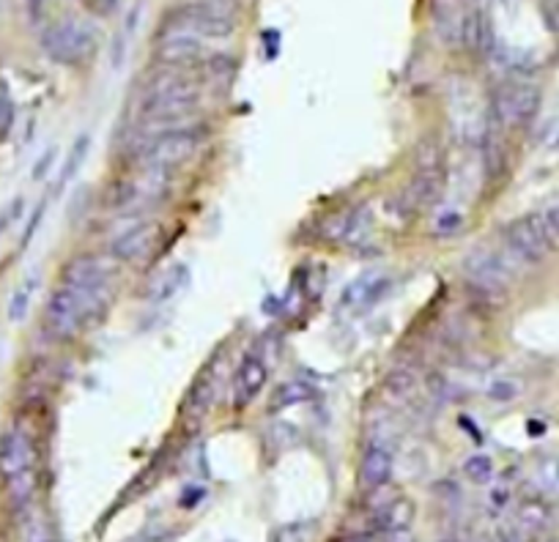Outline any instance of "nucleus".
<instances>
[{
	"instance_id": "6",
	"label": "nucleus",
	"mask_w": 559,
	"mask_h": 542,
	"mask_svg": "<svg viewBox=\"0 0 559 542\" xmlns=\"http://www.w3.org/2000/svg\"><path fill=\"white\" fill-rule=\"evenodd\" d=\"M513 257L499 255V252H488V249H475L466 255L463 260V271L469 277L472 285H478L483 294H502L513 277H516V268H513Z\"/></svg>"
},
{
	"instance_id": "9",
	"label": "nucleus",
	"mask_w": 559,
	"mask_h": 542,
	"mask_svg": "<svg viewBox=\"0 0 559 542\" xmlns=\"http://www.w3.org/2000/svg\"><path fill=\"white\" fill-rule=\"evenodd\" d=\"M156 61L167 69H193L206 61L204 39L181 33V31H165L156 42Z\"/></svg>"
},
{
	"instance_id": "28",
	"label": "nucleus",
	"mask_w": 559,
	"mask_h": 542,
	"mask_svg": "<svg viewBox=\"0 0 559 542\" xmlns=\"http://www.w3.org/2000/svg\"><path fill=\"white\" fill-rule=\"evenodd\" d=\"M277 542H302V539H299L297 528H283L277 534Z\"/></svg>"
},
{
	"instance_id": "32",
	"label": "nucleus",
	"mask_w": 559,
	"mask_h": 542,
	"mask_svg": "<svg viewBox=\"0 0 559 542\" xmlns=\"http://www.w3.org/2000/svg\"><path fill=\"white\" fill-rule=\"evenodd\" d=\"M33 542H47V539H33Z\"/></svg>"
},
{
	"instance_id": "7",
	"label": "nucleus",
	"mask_w": 559,
	"mask_h": 542,
	"mask_svg": "<svg viewBox=\"0 0 559 542\" xmlns=\"http://www.w3.org/2000/svg\"><path fill=\"white\" fill-rule=\"evenodd\" d=\"M118 260L116 257H93V255H80L63 268V283L85 288V291H99V294H113V283L118 275Z\"/></svg>"
},
{
	"instance_id": "21",
	"label": "nucleus",
	"mask_w": 559,
	"mask_h": 542,
	"mask_svg": "<svg viewBox=\"0 0 559 542\" xmlns=\"http://www.w3.org/2000/svg\"><path fill=\"white\" fill-rule=\"evenodd\" d=\"M545 520H548V509L543 504L526 501L518 509V528H524V531H535V528L545 526Z\"/></svg>"
},
{
	"instance_id": "13",
	"label": "nucleus",
	"mask_w": 559,
	"mask_h": 542,
	"mask_svg": "<svg viewBox=\"0 0 559 542\" xmlns=\"http://www.w3.org/2000/svg\"><path fill=\"white\" fill-rule=\"evenodd\" d=\"M186 285H190V268H186L184 263H173V266H167L162 275L148 285L146 299L154 302V304H162V302L175 299Z\"/></svg>"
},
{
	"instance_id": "29",
	"label": "nucleus",
	"mask_w": 559,
	"mask_h": 542,
	"mask_svg": "<svg viewBox=\"0 0 559 542\" xmlns=\"http://www.w3.org/2000/svg\"><path fill=\"white\" fill-rule=\"evenodd\" d=\"M545 214H548V222H551V228H554V233H556V238H559V206L548 209Z\"/></svg>"
},
{
	"instance_id": "14",
	"label": "nucleus",
	"mask_w": 559,
	"mask_h": 542,
	"mask_svg": "<svg viewBox=\"0 0 559 542\" xmlns=\"http://www.w3.org/2000/svg\"><path fill=\"white\" fill-rule=\"evenodd\" d=\"M379 528L387 531V537L393 534H406L414 523V501L409 499H395L390 501L382 512H379Z\"/></svg>"
},
{
	"instance_id": "16",
	"label": "nucleus",
	"mask_w": 559,
	"mask_h": 542,
	"mask_svg": "<svg viewBox=\"0 0 559 542\" xmlns=\"http://www.w3.org/2000/svg\"><path fill=\"white\" fill-rule=\"evenodd\" d=\"M313 397V387L310 384H302V381H289L280 387L274 395H271V403L269 408L271 411H280V408H289V406H297L302 400H310Z\"/></svg>"
},
{
	"instance_id": "24",
	"label": "nucleus",
	"mask_w": 559,
	"mask_h": 542,
	"mask_svg": "<svg viewBox=\"0 0 559 542\" xmlns=\"http://www.w3.org/2000/svg\"><path fill=\"white\" fill-rule=\"evenodd\" d=\"M387 392H393L395 397H401V400H406V397H412V392H414V378L409 376V373H393L390 378H387Z\"/></svg>"
},
{
	"instance_id": "5",
	"label": "nucleus",
	"mask_w": 559,
	"mask_h": 542,
	"mask_svg": "<svg viewBox=\"0 0 559 542\" xmlns=\"http://www.w3.org/2000/svg\"><path fill=\"white\" fill-rule=\"evenodd\" d=\"M165 31H181V33H190V36H198V39H214V42H223V39H231L233 31H236V23L228 20V17H220L204 6H198L195 0L190 4H184L178 9H173L165 20Z\"/></svg>"
},
{
	"instance_id": "22",
	"label": "nucleus",
	"mask_w": 559,
	"mask_h": 542,
	"mask_svg": "<svg viewBox=\"0 0 559 542\" xmlns=\"http://www.w3.org/2000/svg\"><path fill=\"white\" fill-rule=\"evenodd\" d=\"M518 392H521L518 381H510V378H499L488 387V397L497 400V403H510V400L518 397Z\"/></svg>"
},
{
	"instance_id": "3",
	"label": "nucleus",
	"mask_w": 559,
	"mask_h": 542,
	"mask_svg": "<svg viewBox=\"0 0 559 542\" xmlns=\"http://www.w3.org/2000/svg\"><path fill=\"white\" fill-rule=\"evenodd\" d=\"M540 110V90L524 79H507L499 85L491 102V121L507 129L529 124Z\"/></svg>"
},
{
	"instance_id": "27",
	"label": "nucleus",
	"mask_w": 559,
	"mask_h": 542,
	"mask_svg": "<svg viewBox=\"0 0 559 542\" xmlns=\"http://www.w3.org/2000/svg\"><path fill=\"white\" fill-rule=\"evenodd\" d=\"M12 121H14V107H12V99H9L6 90H0V137L9 135Z\"/></svg>"
},
{
	"instance_id": "30",
	"label": "nucleus",
	"mask_w": 559,
	"mask_h": 542,
	"mask_svg": "<svg viewBox=\"0 0 559 542\" xmlns=\"http://www.w3.org/2000/svg\"><path fill=\"white\" fill-rule=\"evenodd\" d=\"M505 501H507V491H505V488L491 493V504H494V507H505Z\"/></svg>"
},
{
	"instance_id": "11",
	"label": "nucleus",
	"mask_w": 559,
	"mask_h": 542,
	"mask_svg": "<svg viewBox=\"0 0 559 542\" xmlns=\"http://www.w3.org/2000/svg\"><path fill=\"white\" fill-rule=\"evenodd\" d=\"M266 378H269L266 361L258 353H247L236 370V378H233V406L247 408L258 397V392L266 387Z\"/></svg>"
},
{
	"instance_id": "17",
	"label": "nucleus",
	"mask_w": 559,
	"mask_h": 542,
	"mask_svg": "<svg viewBox=\"0 0 559 542\" xmlns=\"http://www.w3.org/2000/svg\"><path fill=\"white\" fill-rule=\"evenodd\" d=\"M36 485H39V472L33 469V472H25V474L9 480V482H6V493H9V499H12L17 507H23V504H28V501L33 499Z\"/></svg>"
},
{
	"instance_id": "4",
	"label": "nucleus",
	"mask_w": 559,
	"mask_h": 542,
	"mask_svg": "<svg viewBox=\"0 0 559 542\" xmlns=\"http://www.w3.org/2000/svg\"><path fill=\"white\" fill-rule=\"evenodd\" d=\"M201 145V135L193 129H173L162 135H151L140 148V164L173 170L190 159Z\"/></svg>"
},
{
	"instance_id": "1",
	"label": "nucleus",
	"mask_w": 559,
	"mask_h": 542,
	"mask_svg": "<svg viewBox=\"0 0 559 542\" xmlns=\"http://www.w3.org/2000/svg\"><path fill=\"white\" fill-rule=\"evenodd\" d=\"M505 247H507V252L516 263L532 266V263L545 260L551 255V249L559 247V238H556L551 222H548V214L535 211V214H526V217L507 225Z\"/></svg>"
},
{
	"instance_id": "19",
	"label": "nucleus",
	"mask_w": 559,
	"mask_h": 542,
	"mask_svg": "<svg viewBox=\"0 0 559 542\" xmlns=\"http://www.w3.org/2000/svg\"><path fill=\"white\" fill-rule=\"evenodd\" d=\"M88 148H90V137H88V135H80V137L74 140L69 156H66V164H63V173H61L58 184H66V181H71V178L77 175V170L82 167V162H85V156H88Z\"/></svg>"
},
{
	"instance_id": "20",
	"label": "nucleus",
	"mask_w": 559,
	"mask_h": 542,
	"mask_svg": "<svg viewBox=\"0 0 559 542\" xmlns=\"http://www.w3.org/2000/svg\"><path fill=\"white\" fill-rule=\"evenodd\" d=\"M463 474L469 477L475 485H486L494 480V463L488 455H472L469 461L463 463Z\"/></svg>"
},
{
	"instance_id": "18",
	"label": "nucleus",
	"mask_w": 559,
	"mask_h": 542,
	"mask_svg": "<svg viewBox=\"0 0 559 542\" xmlns=\"http://www.w3.org/2000/svg\"><path fill=\"white\" fill-rule=\"evenodd\" d=\"M373 280H376V275H362L359 280H354L351 285H346V288H343V294H340V307H346V310L362 307V310H365L367 291H370Z\"/></svg>"
},
{
	"instance_id": "31",
	"label": "nucleus",
	"mask_w": 559,
	"mask_h": 542,
	"mask_svg": "<svg viewBox=\"0 0 559 542\" xmlns=\"http://www.w3.org/2000/svg\"><path fill=\"white\" fill-rule=\"evenodd\" d=\"M529 433H532V435H540L543 430H540V425H537V422H529Z\"/></svg>"
},
{
	"instance_id": "15",
	"label": "nucleus",
	"mask_w": 559,
	"mask_h": 542,
	"mask_svg": "<svg viewBox=\"0 0 559 542\" xmlns=\"http://www.w3.org/2000/svg\"><path fill=\"white\" fill-rule=\"evenodd\" d=\"M373 230V211L370 206H356L348 214H343V225H340V238L348 247H359L367 241Z\"/></svg>"
},
{
	"instance_id": "2",
	"label": "nucleus",
	"mask_w": 559,
	"mask_h": 542,
	"mask_svg": "<svg viewBox=\"0 0 559 542\" xmlns=\"http://www.w3.org/2000/svg\"><path fill=\"white\" fill-rule=\"evenodd\" d=\"M47 55L58 63L77 66L97 52V31L82 20H58L44 31L42 39Z\"/></svg>"
},
{
	"instance_id": "26",
	"label": "nucleus",
	"mask_w": 559,
	"mask_h": 542,
	"mask_svg": "<svg viewBox=\"0 0 559 542\" xmlns=\"http://www.w3.org/2000/svg\"><path fill=\"white\" fill-rule=\"evenodd\" d=\"M31 291H33V285H25V288H20V291L14 294V302H12V307H9L12 321H23V318H25L28 304H31Z\"/></svg>"
},
{
	"instance_id": "10",
	"label": "nucleus",
	"mask_w": 559,
	"mask_h": 542,
	"mask_svg": "<svg viewBox=\"0 0 559 542\" xmlns=\"http://www.w3.org/2000/svg\"><path fill=\"white\" fill-rule=\"evenodd\" d=\"M156 238H159V225L143 220V222L132 225L129 230H124L113 238L110 257H116L118 263H135V260L146 257L154 249Z\"/></svg>"
},
{
	"instance_id": "8",
	"label": "nucleus",
	"mask_w": 559,
	"mask_h": 542,
	"mask_svg": "<svg viewBox=\"0 0 559 542\" xmlns=\"http://www.w3.org/2000/svg\"><path fill=\"white\" fill-rule=\"evenodd\" d=\"M36 469V444L23 427H9L0 435V477L4 482Z\"/></svg>"
},
{
	"instance_id": "33",
	"label": "nucleus",
	"mask_w": 559,
	"mask_h": 542,
	"mask_svg": "<svg viewBox=\"0 0 559 542\" xmlns=\"http://www.w3.org/2000/svg\"><path fill=\"white\" fill-rule=\"evenodd\" d=\"M444 542H452V539H444Z\"/></svg>"
},
{
	"instance_id": "12",
	"label": "nucleus",
	"mask_w": 559,
	"mask_h": 542,
	"mask_svg": "<svg viewBox=\"0 0 559 542\" xmlns=\"http://www.w3.org/2000/svg\"><path fill=\"white\" fill-rule=\"evenodd\" d=\"M390 477H393V452L382 444H370L362 455V463H359L362 488L376 491V488L387 485Z\"/></svg>"
},
{
	"instance_id": "25",
	"label": "nucleus",
	"mask_w": 559,
	"mask_h": 542,
	"mask_svg": "<svg viewBox=\"0 0 559 542\" xmlns=\"http://www.w3.org/2000/svg\"><path fill=\"white\" fill-rule=\"evenodd\" d=\"M540 482L551 491H559V458H545L540 463Z\"/></svg>"
},
{
	"instance_id": "23",
	"label": "nucleus",
	"mask_w": 559,
	"mask_h": 542,
	"mask_svg": "<svg viewBox=\"0 0 559 542\" xmlns=\"http://www.w3.org/2000/svg\"><path fill=\"white\" fill-rule=\"evenodd\" d=\"M463 225V214L458 209H444L436 214V233L439 236H452Z\"/></svg>"
}]
</instances>
